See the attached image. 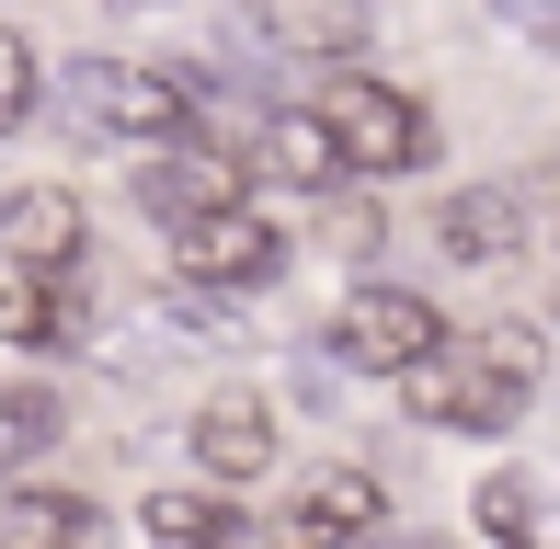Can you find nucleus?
Here are the masks:
<instances>
[{"label": "nucleus", "mask_w": 560, "mask_h": 549, "mask_svg": "<svg viewBox=\"0 0 560 549\" xmlns=\"http://www.w3.org/2000/svg\"><path fill=\"white\" fill-rule=\"evenodd\" d=\"M526 401H538V332H515V320L446 343V355H423L400 378V412L435 423V435H515Z\"/></svg>", "instance_id": "f257e3e1"}, {"label": "nucleus", "mask_w": 560, "mask_h": 549, "mask_svg": "<svg viewBox=\"0 0 560 549\" xmlns=\"http://www.w3.org/2000/svg\"><path fill=\"white\" fill-rule=\"evenodd\" d=\"M320 127L343 138L354 184H400V172L435 161V115L400 81H377V69H332V81H320Z\"/></svg>", "instance_id": "f03ea898"}, {"label": "nucleus", "mask_w": 560, "mask_h": 549, "mask_svg": "<svg viewBox=\"0 0 560 549\" xmlns=\"http://www.w3.org/2000/svg\"><path fill=\"white\" fill-rule=\"evenodd\" d=\"M69 115L92 138H126V149H184L195 81L184 69H138V58H69Z\"/></svg>", "instance_id": "7ed1b4c3"}, {"label": "nucleus", "mask_w": 560, "mask_h": 549, "mask_svg": "<svg viewBox=\"0 0 560 549\" xmlns=\"http://www.w3.org/2000/svg\"><path fill=\"white\" fill-rule=\"evenodd\" d=\"M423 355H446V309L423 287H343L332 366H354V378H412Z\"/></svg>", "instance_id": "20e7f679"}, {"label": "nucleus", "mask_w": 560, "mask_h": 549, "mask_svg": "<svg viewBox=\"0 0 560 549\" xmlns=\"http://www.w3.org/2000/svg\"><path fill=\"white\" fill-rule=\"evenodd\" d=\"M172 274H184L195 297H264L275 274H287V230H275L264 207H218V218H195V230H172Z\"/></svg>", "instance_id": "39448f33"}, {"label": "nucleus", "mask_w": 560, "mask_h": 549, "mask_svg": "<svg viewBox=\"0 0 560 549\" xmlns=\"http://www.w3.org/2000/svg\"><path fill=\"white\" fill-rule=\"evenodd\" d=\"M377 527H389V481H377V469H354V458H332V469H310V481L287 492L275 549H366Z\"/></svg>", "instance_id": "423d86ee"}, {"label": "nucleus", "mask_w": 560, "mask_h": 549, "mask_svg": "<svg viewBox=\"0 0 560 549\" xmlns=\"http://www.w3.org/2000/svg\"><path fill=\"white\" fill-rule=\"evenodd\" d=\"M252 172H264V184H298V195H343L354 184V161H343V138L320 127V104H264L252 115Z\"/></svg>", "instance_id": "0eeeda50"}, {"label": "nucleus", "mask_w": 560, "mask_h": 549, "mask_svg": "<svg viewBox=\"0 0 560 549\" xmlns=\"http://www.w3.org/2000/svg\"><path fill=\"white\" fill-rule=\"evenodd\" d=\"M195 469H207V492H241L275 469V401L264 389H207L195 401Z\"/></svg>", "instance_id": "6e6552de"}, {"label": "nucleus", "mask_w": 560, "mask_h": 549, "mask_svg": "<svg viewBox=\"0 0 560 549\" xmlns=\"http://www.w3.org/2000/svg\"><path fill=\"white\" fill-rule=\"evenodd\" d=\"M218 207H252L229 149H149V161H138V218L195 230V218H218Z\"/></svg>", "instance_id": "1a4fd4ad"}, {"label": "nucleus", "mask_w": 560, "mask_h": 549, "mask_svg": "<svg viewBox=\"0 0 560 549\" xmlns=\"http://www.w3.org/2000/svg\"><path fill=\"white\" fill-rule=\"evenodd\" d=\"M0 253H12V274H81V253H92L81 195L69 184H12L0 195Z\"/></svg>", "instance_id": "9d476101"}, {"label": "nucleus", "mask_w": 560, "mask_h": 549, "mask_svg": "<svg viewBox=\"0 0 560 549\" xmlns=\"http://www.w3.org/2000/svg\"><path fill=\"white\" fill-rule=\"evenodd\" d=\"M0 549H104V504L69 481H0Z\"/></svg>", "instance_id": "9b49d317"}, {"label": "nucleus", "mask_w": 560, "mask_h": 549, "mask_svg": "<svg viewBox=\"0 0 560 549\" xmlns=\"http://www.w3.org/2000/svg\"><path fill=\"white\" fill-rule=\"evenodd\" d=\"M469 527L492 538V549H560V492H549V481H526V469H480Z\"/></svg>", "instance_id": "f8f14e48"}, {"label": "nucleus", "mask_w": 560, "mask_h": 549, "mask_svg": "<svg viewBox=\"0 0 560 549\" xmlns=\"http://www.w3.org/2000/svg\"><path fill=\"white\" fill-rule=\"evenodd\" d=\"M435 241H446L457 264H503V253L526 241V207H515L503 184H457L446 207H435Z\"/></svg>", "instance_id": "ddd939ff"}, {"label": "nucleus", "mask_w": 560, "mask_h": 549, "mask_svg": "<svg viewBox=\"0 0 560 549\" xmlns=\"http://www.w3.org/2000/svg\"><path fill=\"white\" fill-rule=\"evenodd\" d=\"M81 309H92L81 274H0V343H35L46 355V343L81 332Z\"/></svg>", "instance_id": "4468645a"}, {"label": "nucleus", "mask_w": 560, "mask_h": 549, "mask_svg": "<svg viewBox=\"0 0 560 549\" xmlns=\"http://www.w3.org/2000/svg\"><path fill=\"white\" fill-rule=\"evenodd\" d=\"M252 23L275 46H298V58H343V69L366 58V0H264Z\"/></svg>", "instance_id": "2eb2a0df"}, {"label": "nucleus", "mask_w": 560, "mask_h": 549, "mask_svg": "<svg viewBox=\"0 0 560 549\" xmlns=\"http://www.w3.org/2000/svg\"><path fill=\"white\" fill-rule=\"evenodd\" d=\"M58 435H69L58 389H46V378H0V481L35 469V458H58Z\"/></svg>", "instance_id": "dca6fc26"}, {"label": "nucleus", "mask_w": 560, "mask_h": 549, "mask_svg": "<svg viewBox=\"0 0 560 549\" xmlns=\"http://www.w3.org/2000/svg\"><path fill=\"white\" fill-rule=\"evenodd\" d=\"M218 527H229V504H218V492H195V481H161V492L138 504V538H149V549H207Z\"/></svg>", "instance_id": "f3484780"}, {"label": "nucleus", "mask_w": 560, "mask_h": 549, "mask_svg": "<svg viewBox=\"0 0 560 549\" xmlns=\"http://www.w3.org/2000/svg\"><path fill=\"white\" fill-rule=\"evenodd\" d=\"M12 127H35V46L0 23V138H12Z\"/></svg>", "instance_id": "a211bd4d"}, {"label": "nucleus", "mask_w": 560, "mask_h": 549, "mask_svg": "<svg viewBox=\"0 0 560 549\" xmlns=\"http://www.w3.org/2000/svg\"><path fill=\"white\" fill-rule=\"evenodd\" d=\"M207 549H275V527H252V515H229V527H218Z\"/></svg>", "instance_id": "6ab92c4d"}, {"label": "nucleus", "mask_w": 560, "mask_h": 549, "mask_svg": "<svg viewBox=\"0 0 560 549\" xmlns=\"http://www.w3.org/2000/svg\"><path fill=\"white\" fill-rule=\"evenodd\" d=\"M366 549H446V538H366Z\"/></svg>", "instance_id": "aec40b11"}, {"label": "nucleus", "mask_w": 560, "mask_h": 549, "mask_svg": "<svg viewBox=\"0 0 560 549\" xmlns=\"http://www.w3.org/2000/svg\"><path fill=\"white\" fill-rule=\"evenodd\" d=\"M138 12H161V0H138Z\"/></svg>", "instance_id": "412c9836"}]
</instances>
